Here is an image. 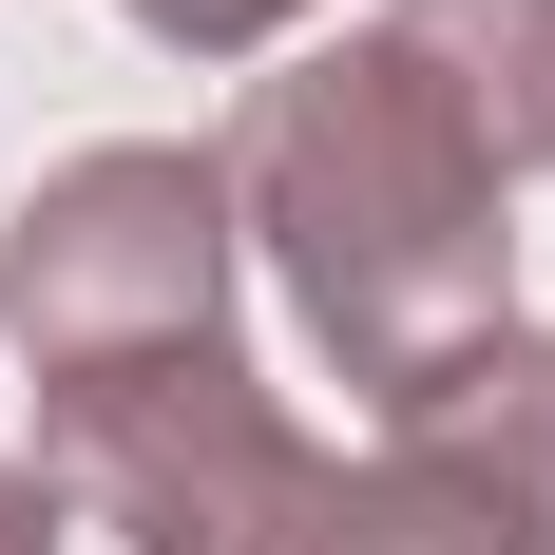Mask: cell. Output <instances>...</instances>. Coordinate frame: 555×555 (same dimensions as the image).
<instances>
[{"instance_id":"cell-2","label":"cell","mask_w":555,"mask_h":555,"mask_svg":"<svg viewBox=\"0 0 555 555\" xmlns=\"http://www.w3.org/2000/svg\"><path fill=\"white\" fill-rule=\"evenodd\" d=\"M39 479L134 555H326V499H345V460L249 384V345L39 384Z\"/></svg>"},{"instance_id":"cell-6","label":"cell","mask_w":555,"mask_h":555,"mask_svg":"<svg viewBox=\"0 0 555 555\" xmlns=\"http://www.w3.org/2000/svg\"><path fill=\"white\" fill-rule=\"evenodd\" d=\"M115 20H134V39H172V57H287L326 0H115Z\"/></svg>"},{"instance_id":"cell-3","label":"cell","mask_w":555,"mask_h":555,"mask_svg":"<svg viewBox=\"0 0 555 555\" xmlns=\"http://www.w3.org/2000/svg\"><path fill=\"white\" fill-rule=\"evenodd\" d=\"M230 172L172 154V134H96L57 154L20 211H0V326L39 384H96V364H172V345H230Z\"/></svg>"},{"instance_id":"cell-7","label":"cell","mask_w":555,"mask_h":555,"mask_svg":"<svg viewBox=\"0 0 555 555\" xmlns=\"http://www.w3.org/2000/svg\"><path fill=\"white\" fill-rule=\"evenodd\" d=\"M57 537H77V499H57L39 460H0V555H57Z\"/></svg>"},{"instance_id":"cell-5","label":"cell","mask_w":555,"mask_h":555,"mask_svg":"<svg viewBox=\"0 0 555 555\" xmlns=\"http://www.w3.org/2000/svg\"><path fill=\"white\" fill-rule=\"evenodd\" d=\"M384 39L441 57V96L479 115L499 172H555V0H384Z\"/></svg>"},{"instance_id":"cell-1","label":"cell","mask_w":555,"mask_h":555,"mask_svg":"<svg viewBox=\"0 0 555 555\" xmlns=\"http://www.w3.org/2000/svg\"><path fill=\"white\" fill-rule=\"evenodd\" d=\"M230 230L269 249L287 326L326 345L364 422L402 384H441L460 345L517 326V172L479 154V115L441 96V57L422 39H307L287 77H249L230 115Z\"/></svg>"},{"instance_id":"cell-4","label":"cell","mask_w":555,"mask_h":555,"mask_svg":"<svg viewBox=\"0 0 555 555\" xmlns=\"http://www.w3.org/2000/svg\"><path fill=\"white\" fill-rule=\"evenodd\" d=\"M326 555H555V326L402 384L326 499Z\"/></svg>"}]
</instances>
